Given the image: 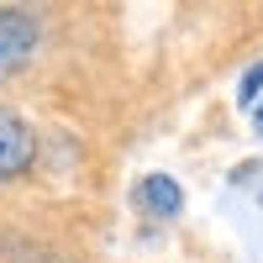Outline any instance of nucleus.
Masks as SVG:
<instances>
[{"label":"nucleus","mask_w":263,"mask_h":263,"mask_svg":"<svg viewBox=\"0 0 263 263\" xmlns=\"http://www.w3.org/2000/svg\"><path fill=\"white\" fill-rule=\"evenodd\" d=\"M142 205L158 211V216H179L184 195H179V184H174L168 174H147V179H142Z\"/></svg>","instance_id":"obj_3"},{"label":"nucleus","mask_w":263,"mask_h":263,"mask_svg":"<svg viewBox=\"0 0 263 263\" xmlns=\"http://www.w3.org/2000/svg\"><path fill=\"white\" fill-rule=\"evenodd\" d=\"M37 53V21L32 11H0V79H11L16 69H27Z\"/></svg>","instance_id":"obj_1"},{"label":"nucleus","mask_w":263,"mask_h":263,"mask_svg":"<svg viewBox=\"0 0 263 263\" xmlns=\"http://www.w3.org/2000/svg\"><path fill=\"white\" fill-rule=\"evenodd\" d=\"M258 90H263V63H253V69L242 74V90H237V100L253 105V100H258Z\"/></svg>","instance_id":"obj_4"},{"label":"nucleus","mask_w":263,"mask_h":263,"mask_svg":"<svg viewBox=\"0 0 263 263\" xmlns=\"http://www.w3.org/2000/svg\"><path fill=\"white\" fill-rule=\"evenodd\" d=\"M253 126H258V137H263V105H258V121H253Z\"/></svg>","instance_id":"obj_5"},{"label":"nucleus","mask_w":263,"mask_h":263,"mask_svg":"<svg viewBox=\"0 0 263 263\" xmlns=\"http://www.w3.org/2000/svg\"><path fill=\"white\" fill-rule=\"evenodd\" d=\"M32 158H37V137H32V126L21 121L16 111H0V179L27 174Z\"/></svg>","instance_id":"obj_2"}]
</instances>
